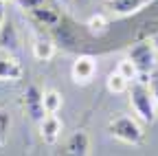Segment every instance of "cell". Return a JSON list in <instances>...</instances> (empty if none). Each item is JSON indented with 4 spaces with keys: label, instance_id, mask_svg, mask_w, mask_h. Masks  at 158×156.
Wrapping results in <instances>:
<instances>
[{
    "label": "cell",
    "instance_id": "cell-1",
    "mask_svg": "<svg viewBox=\"0 0 158 156\" xmlns=\"http://www.w3.org/2000/svg\"><path fill=\"white\" fill-rule=\"evenodd\" d=\"M127 95H130V106H132L134 114L143 123H154L158 108H156V101L149 90V82H141V79L132 82L127 88Z\"/></svg>",
    "mask_w": 158,
    "mask_h": 156
},
{
    "label": "cell",
    "instance_id": "cell-2",
    "mask_svg": "<svg viewBox=\"0 0 158 156\" xmlns=\"http://www.w3.org/2000/svg\"><path fill=\"white\" fill-rule=\"evenodd\" d=\"M108 132L114 136V139L123 141L127 145H143V141H145L143 128L138 125L136 119H132V116H127V114L112 116L110 123H108Z\"/></svg>",
    "mask_w": 158,
    "mask_h": 156
},
{
    "label": "cell",
    "instance_id": "cell-3",
    "mask_svg": "<svg viewBox=\"0 0 158 156\" xmlns=\"http://www.w3.org/2000/svg\"><path fill=\"white\" fill-rule=\"evenodd\" d=\"M127 60L136 66L138 70V79L149 82V75L156 70V48L149 40H141L130 46L127 51Z\"/></svg>",
    "mask_w": 158,
    "mask_h": 156
},
{
    "label": "cell",
    "instance_id": "cell-4",
    "mask_svg": "<svg viewBox=\"0 0 158 156\" xmlns=\"http://www.w3.org/2000/svg\"><path fill=\"white\" fill-rule=\"evenodd\" d=\"M22 108H24V114L33 123H40L46 116L44 112V92L40 90L37 84H29L24 95H22Z\"/></svg>",
    "mask_w": 158,
    "mask_h": 156
},
{
    "label": "cell",
    "instance_id": "cell-5",
    "mask_svg": "<svg viewBox=\"0 0 158 156\" xmlns=\"http://www.w3.org/2000/svg\"><path fill=\"white\" fill-rule=\"evenodd\" d=\"M90 154V136L86 130H75L62 145L59 156H88Z\"/></svg>",
    "mask_w": 158,
    "mask_h": 156
},
{
    "label": "cell",
    "instance_id": "cell-6",
    "mask_svg": "<svg viewBox=\"0 0 158 156\" xmlns=\"http://www.w3.org/2000/svg\"><path fill=\"white\" fill-rule=\"evenodd\" d=\"M156 0H106L103 9H108L110 13L118 15V18H130L138 11H143L145 7L154 5Z\"/></svg>",
    "mask_w": 158,
    "mask_h": 156
},
{
    "label": "cell",
    "instance_id": "cell-7",
    "mask_svg": "<svg viewBox=\"0 0 158 156\" xmlns=\"http://www.w3.org/2000/svg\"><path fill=\"white\" fill-rule=\"evenodd\" d=\"M94 73H97V62H94V57H90V55H79L77 60L73 62V68H70L73 82L79 84V86L90 84Z\"/></svg>",
    "mask_w": 158,
    "mask_h": 156
},
{
    "label": "cell",
    "instance_id": "cell-8",
    "mask_svg": "<svg viewBox=\"0 0 158 156\" xmlns=\"http://www.w3.org/2000/svg\"><path fill=\"white\" fill-rule=\"evenodd\" d=\"M40 136L46 145H55L62 136V121L57 119V114H46L40 121Z\"/></svg>",
    "mask_w": 158,
    "mask_h": 156
},
{
    "label": "cell",
    "instance_id": "cell-9",
    "mask_svg": "<svg viewBox=\"0 0 158 156\" xmlns=\"http://www.w3.org/2000/svg\"><path fill=\"white\" fill-rule=\"evenodd\" d=\"M24 75V68L15 57L11 55H0V82H20Z\"/></svg>",
    "mask_w": 158,
    "mask_h": 156
},
{
    "label": "cell",
    "instance_id": "cell-10",
    "mask_svg": "<svg viewBox=\"0 0 158 156\" xmlns=\"http://www.w3.org/2000/svg\"><path fill=\"white\" fill-rule=\"evenodd\" d=\"M31 11V18H33V22H37L40 27H57L59 22H62V13L51 9V7H35V9H29Z\"/></svg>",
    "mask_w": 158,
    "mask_h": 156
},
{
    "label": "cell",
    "instance_id": "cell-11",
    "mask_svg": "<svg viewBox=\"0 0 158 156\" xmlns=\"http://www.w3.org/2000/svg\"><path fill=\"white\" fill-rule=\"evenodd\" d=\"M33 55L40 62H48L55 55V42L51 37H46V35H37L35 42H33Z\"/></svg>",
    "mask_w": 158,
    "mask_h": 156
},
{
    "label": "cell",
    "instance_id": "cell-12",
    "mask_svg": "<svg viewBox=\"0 0 158 156\" xmlns=\"http://www.w3.org/2000/svg\"><path fill=\"white\" fill-rule=\"evenodd\" d=\"M53 35H55V40L59 44H64V48H73L77 44V35H75L73 27H68L64 20L59 22L57 27H53Z\"/></svg>",
    "mask_w": 158,
    "mask_h": 156
},
{
    "label": "cell",
    "instance_id": "cell-13",
    "mask_svg": "<svg viewBox=\"0 0 158 156\" xmlns=\"http://www.w3.org/2000/svg\"><path fill=\"white\" fill-rule=\"evenodd\" d=\"M86 27H88V31H90L94 37H101V35H106V33L110 31V22H108V18H106L103 13H97V15L88 18Z\"/></svg>",
    "mask_w": 158,
    "mask_h": 156
},
{
    "label": "cell",
    "instance_id": "cell-14",
    "mask_svg": "<svg viewBox=\"0 0 158 156\" xmlns=\"http://www.w3.org/2000/svg\"><path fill=\"white\" fill-rule=\"evenodd\" d=\"M18 46V35H15V29L11 22H5L2 27H0V48L2 51H13Z\"/></svg>",
    "mask_w": 158,
    "mask_h": 156
},
{
    "label": "cell",
    "instance_id": "cell-15",
    "mask_svg": "<svg viewBox=\"0 0 158 156\" xmlns=\"http://www.w3.org/2000/svg\"><path fill=\"white\" fill-rule=\"evenodd\" d=\"M106 88H108V92H112V95H123V92H127L130 82L114 70V73H110V75H108V79H106Z\"/></svg>",
    "mask_w": 158,
    "mask_h": 156
},
{
    "label": "cell",
    "instance_id": "cell-16",
    "mask_svg": "<svg viewBox=\"0 0 158 156\" xmlns=\"http://www.w3.org/2000/svg\"><path fill=\"white\" fill-rule=\"evenodd\" d=\"M62 103H64V99L57 90H46L44 92V112L46 114H57Z\"/></svg>",
    "mask_w": 158,
    "mask_h": 156
},
{
    "label": "cell",
    "instance_id": "cell-17",
    "mask_svg": "<svg viewBox=\"0 0 158 156\" xmlns=\"http://www.w3.org/2000/svg\"><path fill=\"white\" fill-rule=\"evenodd\" d=\"M116 73L121 75V77H125L130 84L138 79V70H136V66H134L130 60H121V62H118V64H116Z\"/></svg>",
    "mask_w": 158,
    "mask_h": 156
},
{
    "label": "cell",
    "instance_id": "cell-18",
    "mask_svg": "<svg viewBox=\"0 0 158 156\" xmlns=\"http://www.w3.org/2000/svg\"><path fill=\"white\" fill-rule=\"evenodd\" d=\"M9 128H11V114H9L5 108H0V145L7 141Z\"/></svg>",
    "mask_w": 158,
    "mask_h": 156
},
{
    "label": "cell",
    "instance_id": "cell-19",
    "mask_svg": "<svg viewBox=\"0 0 158 156\" xmlns=\"http://www.w3.org/2000/svg\"><path fill=\"white\" fill-rule=\"evenodd\" d=\"M149 90H152V97H154L156 108H158V68L149 75Z\"/></svg>",
    "mask_w": 158,
    "mask_h": 156
},
{
    "label": "cell",
    "instance_id": "cell-20",
    "mask_svg": "<svg viewBox=\"0 0 158 156\" xmlns=\"http://www.w3.org/2000/svg\"><path fill=\"white\" fill-rule=\"evenodd\" d=\"M20 2H22L24 9H35V7H42L44 0H20Z\"/></svg>",
    "mask_w": 158,
    "mask_h": 156
},
{
    "label": "cell",
    "instance_id": "cell-21",
    "mask_svg": "<svg viewBox=\"0 0 158 156\" xmlns=\"http://www.w3.org/2000/svg\"><path fill=\"white\" fill-rule=\"evenodd\" d=\"M152 44H154V48H156V53H158V31L156 33H152V40H149Z\"/></svg>",
    "mask_w": 158,
    "mask_h": 156
},
{
    "label": "cell",
    "instance_id": "cell-22",
    "mask_svg": "<svg viewBox=\"0 0 158 156\" xmlns=\"http://www.w3.org/2000/svg\"><path fill=\"white\" fill-rule=\"evenodd\" d=\"M5 24V7H2V2H0V27Z\"/></svg>",
    "mask_w": 158,
    "mask_h": 156
},
{
    "label": "cell",
    "instance_id": "cell-23",
    "mask_svg": "<svg viewBox=\"0 0 158 156\" xmlns=\"http://www.w3.org/2000/svg\"><path fill=\"white\" fill-rule=\"evenodd\" d=\"M0 2H7V0H0Z\"/></svg>",
    "mask_w": 158,
    "mask_h": 156
}]
</instances>
